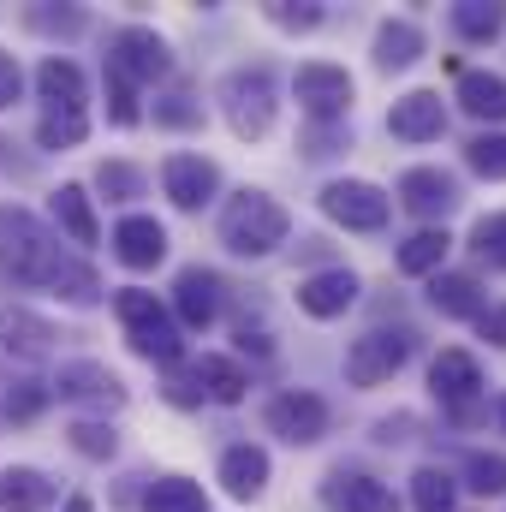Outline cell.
Returning a JSON list of instances; mask_svg holds the SVG:
<instances>
[{
    "label": "cell",
    "instance_id": "obj_1",
    "mask_svg": "<svg viewBox=\"0 0 506 512\" xmlns=\"http://www.w3.org/2000/svg\"><path fill=\"white\" fill-rule=\"evenodd\" d=\"M60 262V239L48 233V221H36L24 203H0V280L12 286H48Z\"/></svg>",
    "mask_w": 506,
    "mask_h": 512
},
{
    "label": "cell",
    "instance_id": "obj_2",
    "mask_svg": "<svg viewBox=\"0 0 506 512\" xmlns=\"http://www.w3.org/2000/svg\"><path fill=\"white\" fill-rule=\"evenodd\" d=\"M114 316H120V328H126V346L143 358V364L173 370V364L185 358L179 322H173V310H167L155 292H143V286H120V292H114Z\"/></svg>",
    "mask_w": 506,
    "mask_h": 512
},
{
    "label": "cell",
    "instance_id": "obj_3",
    "mask_svg": "<svg viewBox=\"0 0 506 512\" xmlns=\"http://www.w3.org/2000/svg\"><path fill=\"white\" fill-rule=\"evenodd\" d=\"M286 233H292V215L268 197V191H233L227 197V209H221V245L233 256H268L286 245Z\"/></svg>",
    "mask_w": 506,
    "mask_h": 512
},
{
    "label": "cell",
    "instance_id": "obj_4",
    "mask_svg": "<svg viewBox=\"0 0 506 512\" xmlns=\"http://www.w3.org/2000/svg\"><path fill=\"white\" fill-rule=\"evenodd\" d=\"M274 72L256 60V66H233L227 78H221V114H227V126H233V137H245V143H256V137H268L274 131Z\"/></svg>",
    "mask_w": 506,
    "mask_h": 512
},
{
    "label": "cell",
    "instance_id": "obj_5",
    "mask_svg": "<svg viewBox=\"0 0 506 512\" xmlns=\"http://www.w3.org/2000/svg\"><path fill=\"white\" fill-rule=\"evenodd\" d=\"M292 96H298V108H304L310 126H334V120L352 114L358 84H352V72L334 66V60H304V66L292 72Z\"/></svg>",
    "mask_w": 506,
    "mask_h": 512
},
{
    "label": "cell",
    "instance_id": "obj_6",
    "mask_svg": "<svg viewBox=\"0 0 506 512\" xmlns=\"http://www.w3.org/2000/svg\"><path fill=\"white\" fill-rule=\"evenodd\" d=\"M411 352H417V334H411V328H370V334L352 340V352H346V382L352 387L393 382V376L411 364Z\"/></svg>",
    "mask_w": 506,
    "mask_h": 512
},
{
    "label": "cell",
    "instance_id": "obj_7",
    "mask_svg": "<svg viewBox=\"0 0 506 512\" xmlns=\"http://www.w3.org/2000/svg\"><path fill=\"white\" fill-rule=\"evenodd\" d=\"M262 423H268V435H280L286 447H316V441L328 435L334 411H328V399H322V393H310V387H286V393H274V399H268Z\"/></svg>",
    "mask_w": 506,
    "mask_h": 512
},
{
    "label": "cell",
    "instance_id": "obj_8",
    "mask_svg": "<svg viewBox=\"0 0 506 512\" xmlns=\"http://www.w3.org/2000/svg\"><path fill=\"white\" fill-rule=\"evenodd\" d=\"M316 203H322V215L334 221V227H346V233H381L387 227V191L370 185V179H328L322 191H316Z\"/></svg>",
    "mask_w": 506,
    "mask_h": 512
},
{
    "label": "cell",
    "instance_id": "obj_9",
    "mask_svg": "<svg viewBox=\"0 0 506 512\" xmlns=\"http://www.w3.org/2000/svg\"><path fill=\"white\" fill-rule=\"evenodd\" d=\"M48 393L66 399V405H90V411H120V405H126V382H120L108 364H96V358L60 364L54 382H48Z\"/></svg>",
    "mask_w": 506,
    "mask_h": 512
},
{
    "label": "cell",
    "instance_id": "obj_10",
    "mask_svg": "<svg viewBox=\"0 0 506 512\" xmlns=\"http://www.w3.org/2000/svg\"><path fill=\"white\" fill-rule=\"evenodd\" d=\"M161 191H167V203H173V209L197 215V209H209V203L221 197V167H215L209 155L179 149V155H167V161H161Z\"/></svg>",
    "mask_w": 506,
    "mask_h": 512
},
{
    "label": "cell",
    "instance_id": "obj_11",
    "mask_svg": "<svg viewBox=\"0 0 506 512\" xmlns=\"http://www.w3.org/2000/svg\"><path fill=\"white\" fill-rule=\"evenodd\" d=\"M429 387H435V399L459 417V423H477V393H483V364L471 358V352H459V346H447L435 364H429Z\"/></svg>",
    "mask_w": 506,
    "mask_h": 512
},
{
    "label": "cell",
    "instance_id": "obj_12",
    "mask_svg": "<svg viewBox=\"0 0 506 512\" xmlns=\"http://www.w3.org/2000/svg\"><path fill=\"white\" fill-rule=\"evenodd\" d=\"M54 346H60V328L48 322V316H36L30 304H0V352L6 358H18V364H42V358H54Z\"/></svg>",
    "mask_w": 506,
    "mask_h": 512
},
{
    "label": "cell",
    "instance_id": "obj_13",
    "mask_svg": "<svg viewBox=\"0 0 506 512\" xmlns=\"http://www.w3.org/2000/svg\"><path fill=\"white\" fill-rule=\"evenodd\" d=\"M108 66H120L131 84H155V78L173 72V48H167V36H155L149 24H126V30L114 36V48H108Z\"/></svg>",
    "mask_w": 506,
    "mask_h": 512
},
{
    "label": "cell",
    "instance_id": "obj_14",
    "mask_svg": "<svg viewBox=\"0 0 506 512\" xmlns=\"http://www.w3.org/2000/svg\"><path fill=\"white\" fill-rule=\"evenodd\" d=\"M36 96H42V114H90V78L72 54H48L36 66Z\"/></svg>",
    "mask_w": 506,
    "mask_h": 512
},
{
    "label": "cell",
    "instance_id": "obj_15",
    "mask_svg": "<svg viewBox=\"0 0 506 512\" xmlns=\"http://www.w3.org/2000/svg\"><path fill=\"white\" fill-rule=\"evenodd\" d=\"M108 245H114V262H120V268L149 274V268H161V262H167V227H161L155 215H120Z\"/></svg>",
    "mask_w": 506,
    "mask_h": 512
},
{
    "label": "cell",
    "instance_id": "obj_16",
    "mask_svg": "<svg viewBox=\"0 0 506 512\" xmlns=\"http://www.w3.org/2000/svg\"><path fill=\"white\" fill-rule=\"evenodd\" d=\"M173 322L191 328V334L215 328V322H221V274H209V268H179V280H173Z\"/></svg>",
    "mask_w": 506,
    "mask_h": 512
},
{
    "label": "cell",
    "instance_id": "obj_17",
    "mask_svg": "<svg viewBox=\"0 0 506 512\" xmlns=\"http://www.w3.org/2000/svg\"><path fill=\"white\" fill-rule=\"evenodd\" d=\"M399 203L417 221H447L459 209V179L441 167H411V173H399Z\"/></svg>",
    "mask_w": 506,
    "mask_h": 512
},
{
    "label": "cell",
    "instance_id": "obj_18",
    "mask_svg": "<svg viewBox=\"0 0 506 512\" xmlns=\"http://www.w3.org/2000/svg\"><path fill=\"white\" fill-rule=\"evenodd\" d=\"M358 304V274L352 268H316L298 280V310L316 316V322H334Z\"/></svg>",
    "mask_w": 506,
    "mask_h": 512
},
{
    "label": "cell",
    "instance_id": "obj_19",
    "mask_svg": "<svg viewBox=\"0 0 506 512\" xmlns=\"http://www.w3.org/2000/svg\"><path fill=\"white\" fill-rule=\"evenodd\" d=\"M322 507L328 512H399V501H393L387 483H376V477L340 465V471L322 477Z\"/></svg>",
    "mask_w": 506,
    "mask_h": 512
},
{
    "label": "cell",
    "instance_id": "obj_20",
    "mask_svg": "<svg viewBox=\"0 0 506 512\" xmlns=\"http://www.w3.org/2000/svg\"><path fill=\"white\" fill-rule=\"evenodd\" d=\"M387 131L405 137V143H435V137L447 131V108H441V96H435V90H411V96H399L393 114H387Z\"/></svg>",
    "mask_w": 506,
    "mask_h": 512
},
{
    "label": "cell",
    "instance_id": "obj_21",
    "mask_svg": "<svg viewBox=\"0 0 506 512\" xmlns=\"http://www.w3.org/2000/svg\"><path fill=\"white\" fill-rule=\"evenodd\" d=\"M60 483L36 465H6L0 471V512H54Z\"/></svg>",
    "mask_w": 506,
    "mask_h": 512
},
{
    "label": "cell",
    "instance_id": "obj_22",
    "mask_svg": "<svg viewBox=\"0 0 506 512\" xmlns=\"http://www.w3.org/2000/svg\"><path fill=\"white\" fill-rule=\"evenodd\" d=\"M48 215H54V227H60L78 251H90V245L102 239V227H96V197H90L84 185H60V191L48 197Z\"/></svg>",
    "mask_w": 506,
    "mask_h": 512
},
{
    "label": "cell",
    "instance_id": "obj_23",
    "mask_svg": "<svg viewBox=\"0 0 506 512\" xmlns=\"http://www.w3.org/2000/svg\"><path fill=\"white\" fill-rule=\"evenodd\" d=\"M221 489H227L233 501H256V495L268 489V453L251 447V441L227 447V453H221Z\"/></svg>",
    "mask_w": 506,
    "mask_h": 512
},
{
    "label": "cell",
    "instance_id": "obj_24",
    "mask_svg": "<svg viewBox=\"0 0 506 512\" xmlns=\"http://www.w3.org/2000/svg\"><path fill=\"white\" fill-rule=\"evenodd\" d=\"M191 376L203 387V399H215V405H239V399L251 393V376H245L239 358H227V352H203V358L191 364Z\"/></svg>",
    "mask_w": 506,
    "mask_h": 512
},
{
    "label": "cell",
    "instance_id": "obj_25",
    "mask_svg": "<svg viewBox=\"0 0 506 512\" xmlns=\"http://www.w3.org/2000/svg\"><path fill=\"white\" fill-rule=\"evenodd\" d=\"M370 54H376V72L393 78V72H405V66L423 60V30H417L411 18H387L376 30V48H370Z\"/></svg>",
    "mask_w": 506,
    "mask_h": 512
},
{
    "label": "cell",
    "instance_id": "obj_26",
    "mask_svg": "<svg viewBox=\"0 0 506 512\" xmlns=\"http://www.w3.org/2000/svg\"><path fill=\"white\" fill-rule=\"evenodd\" d=\"M48 292H54V298H66V304H78V310H90V304H102V274H96L84 256L60 251L54 274H48Z\"/></svg>",
    "mask_w": 506,
    "mask_h": 512
},
{
    "label": "cell",
    "instance_id": "obj_27",
    "mask_svg": "<svg viewBox=\"0 0 506 512\" xmlns=\"http://www.w3.org/2000/svg\"><path fill=\"white\" fill-rule=\"evenodd\" d=\"M459 108L471 120H506V78L501 72H459Z\"/></svg>",
    "mask_w": 506,
    "mask_h": 512
},
{
    "label": "cell",
    "instance_id": "obj_28",
    "mask_svg": "<svg viewBox=\"0 0 506 512\" xmlns=\"http://www.w3.org/2000/svg\"><path fill=\"white\" fill-rule=\"evenodd\" d=\"M143 512H209V495H203V483L167 471V477H155L143 489Z\"/></svg>",
    "mask_w": 506,
    "mask_h": 512
},
{
    "label": "cell",
    "instance_id": "obj_29",
    "mask_svg": "<svg viewBox=\"0 0 506 512\" xmlns=\"http://www.w3.org/2000/svg\"><path fill=\"white\" fill-rule=\"evenodd\" d=\"M429 304L459 322V316H477V310H483V292H477L471 274H447V268H441V274H429Z\"/></svg>",
    "mask_w": 506,
    "mask_h": 512
},
{
    "label": "cell",
    "instance_id": "obj_30",
    "mask_svg": "<svg viewBox=\"0 0 506 512\" xmlns=\"http://www.w3.org/2000/svg\"><path fill=\"white\" fill-rule=\"evenodd\" d=\"M453 251V239H447V227H423V233H411L405 245H399V274H441V262Z\"/></svg>",
    "mask_w": 506,
    "mask_h": 512
},
{
    "label": "cell",
    "instance_id": "obj_31",
    "mask_svg": "<svg viewBox=\"0 0 506 512\" xmlns=\"http://www.w3.org/2000/svg\"><path fill=\"white\" fill-rule=\"evenodd\" d=\"M66 447H72L78 459H96V465H102V459L120 453V429H114L108 417H72V423H66Z\"/></svg>",
    "mask_w": 506,
    "mask_h": 512
},
{
    "label": "cell",
    "instance_id": "obj_32",
    "mask_svg": "<svg viewBox=\"0 0 506 512\" xmlns=\"http://www.w3.org/2000/svg\"><path fill=\"white\" fill-rule=\"evenodd\" d=\"M453 30H459L465 42H495L506 30V6L501 0H459V6H453Z\"/></svg>",
    "mask_w": 506,
    "mask_h": 512
},
{
    "label": "cell",
    "instance_id": "obj_33",
    "mask_svg": "<svg viewBox=\"0 0 506 512\" xmlns=\"http://www.w3.org/2000/svg\"><path fill=\"white\" fill-rule=\"evenodd\" d=\"M411 507L417 512H453L459 507V483H453V471L423 465V471L411 477Z\"/></svg>",
    "mask_w": 506,
    "mask_h": 512
},
{
    "label": "cell",
    "instance_id": "obj_34",
    "mask_svg": "<svg viewBox=\"0 0 506 512\" xmlns=\"http://www.w3.org/2000/svg\"><path fill=\"white\" fill-rule=\"evenodd\" d=\"M48 399H54V393H48V382H36V376H18V382L0 393V417H6V423H36Z\"/></svg>",
    "mask_w": 506,
    "mask_h": 512
},
{
    "label": "cell",
    "instance_id": "obj_35",
    "mask_svg": "<svg viewBox=\"0 0 506 512\" xmlns=\"http://www.w3.org/2000/svg\"><path fill=\"white\" fill-rule=\"evenodd\" d=\"M96 191H102L108 203H137V197L149 191V173L131 167V161H102V167H96Z\"/></svg>",
    "mask_w": 506,
    "mask_h": 512
},
{
    "label": "cell",
    "instance_id": "obj_36",
    "mask_svg": "<svg viewBox=\"0 0 506 512\" xmlns=\"http://www.w3.org/2000/svg\"><path fill=\"white\" fill-rule=\"evenodd\" d=\"M84 24H90L84 6H30L24 12V30H36V36H84Z\"/></svg>",
    "mask_w": 506,
    "mask_h": 512
},
{
    "label": "cell",
    "instance_id": "obj_37",
    "mask_svg": "<svg viewBox=\"0 0 506 512\" xmlns=\"http://www.w3.org/2000/svg\"><path fill=\"white\" fill-rule=\"evenodd\" d=\"M465 167L477 173V179H506V137L501 131H477L471 143H465Z\"/></svg>",
    "mask_w": 506,
    "mask_h": 512
},
{
    "label": "cell",
    "instance_id": "obj_38",
    "mask_svg": "<svg viewBox=\"0 0 506 512\" xmlns=\"http://www.w3.org/2000/svg\"><path fill=\"white\" fill-rule=\"evenodd\" d=\"M90 137V114H42L36 120V149H78Z\"/></svg>",
    "mask_w": 506,
    "mask_h": 512
},
{
    "label": "cell",
    "instance_id": "obj_39",
    "mask_svg": "<svg viewBox=\"0 0 506 512\" xmlns=\"http://www.w3.org/2000/svg\"><path fill=\"white\" fill-rule=\"evenodd\" d=\"M465 489L471 495H506V453H471L465 459Z\"/></svg>",
    "mask_w": 506,
    "mask_h": 512
},
{
    "label": "cell",
    "instance_id": "obj_40",
    "mask_svg": "<svg viewBox=\"0 0 506 512\" xmlns=\"http://www.w3.org/2000/svg\"><path fill=\"white\" fill-rule=\"evenodd\" d=\"M262 18H268L274 30H286V36H304V30L322 24V6H310V0H268Z\"/></svg>",
    "mask_w": 506,
    "mask_h": 512
},
{
    "label": "cell",
    "instance_id": "obj_41",
    "mask_svg": "<svg viewBox=\"0 0 506 512\" xmlns=\"http://www.w3.org/2000/svg\"><path fill=\"white\" fill-rule=\"evenodd\" d=\"M298 149H304V161H328V155L352 149V126H346V120H334V126H304Z\"/></svg>",
    "mask_w": 506,
    "mask_h": 512
},
{
    "label": "cell",
    "instance_id": "obj_42",
    "mask_svg": "<svg viewBox=\"0 0 506 512\" xmlns=\"http://www.w3.org/2000/svg\"><path fill=\"white\" fill-rule=\"evenodd\" d=\"M108 120L114 126H137L143 108H137V84H131L120 66H108Z\"/></svg>",
    "mask_w": 506,
    "mask_h": 512
},
{
    "label": "cell",
    "instance_id": "obj_43",
    "mask_svg": "<svg viewBox=\"0 0 506 512\" xmlns=\"http://www.w3.org/2000/svg\"><path fill=\"white\" fill-rule=\"evenodd\" d=\"M471 251L483 256L489 268H506V209L501 215H483V221L471 227Z\"/></svg>",
    "mask_w": 506,
    "mask_h": 512
},
{
    "label": "cell",
    "instance_id": "obj_44",
    "mask_svg": "<svg viewBox=\"0 0 506 512\" xmlns=\"http://www.w3.org/2000/svg\"><path fill=\"white\" fill-rule=\"evenodd\" d=\"M155 126H173V131L203 126V108H197L185 90H173V96H161V102H155Z\"/></svg>",
    "mask_w": 506,
    "mask_h": 512
},
{
    "label": "cell",
    "instance_id": "obj_45",
    "mask_svg": "<svg viewBox=\"0 0 506 512\" xmlns=\"http://www.w3.org/2000/svg\"><path fill=\"white\" fill-rule=\"evenodd\" d=\"M18 102H24V66H18V54L0 48V114L18 108Z\"/></svg>",
    "mask_w": 506,
    "mask_h": 512
},
{
    "label": "cell",
    "instance_id": "obj_46",
    "mask_svg": "<svg viewBox=\"0 0 506 512\" xmlns=\"http://www.w3.org/2000/svg\"><path fill=\"white\" fill-rule=\"evenodd\" d=\"M161 393H167V405H203V387H197V376H191V370H179V364L167 370V387H161Z\"/></svg>",
    "mask_w": 506,
    "mask_h": 512
},
{
    "label": "cell",
    "instance_id": "obj_47",
    "mask_svg": "<svg viewBox=\"0 0 506 512\" xmlns=\"http://www.w3.org/2000/svg\"><path fill=\"white\" fill-rule=\"evenodd\" d=\"M376 441L381 447H405V441H417V417H405V411H399V417H381Z\"/></svg>",
    "mask_w": 506,
    "mask_h": 512
},
{
    "label": "cell",
    "instance_id": "obj_48",
    "mask_svg": "<svg viewBox=\"0 0 506 512\" xmlns=\"http://www.w3.org/2000/svg\"><path fill=\"white\" fill-rule=\"evenodd\" d=\"M471 322H477V334H483L489 346H506V304H483Z\"/></svg>",
    "mask_w": 506,
    "mask_h": 512
},
{
    "label": "cell",
    "instance_id": "obj_49",
    "mask_svg": "<svg viewBox=\"0 0 506 512\" xmlns=\"http://www.w3.org/2000/svg\"><path fill=\"white\" fill-rule=\"evenodd\" d=\"M60 512H96V507H90V495H66V507Z\"/></svg>",
    "mask_w": 506,
    "mask_h": 512
},
{
    "label": "cell",
    "instance_id": "obj_50",
    "mask_svg": "<svg viewBox=\"0 0 506 512\" xmlns=\"http://www.w3.org/2000/svg\"><path fill=\"white\" fill-rule=\"evenodd\" d=\"M501 429H506V393H501Z\"/></svg>",
    "mask_w": 506,
    "mask_h": 512
}]
</instances>
